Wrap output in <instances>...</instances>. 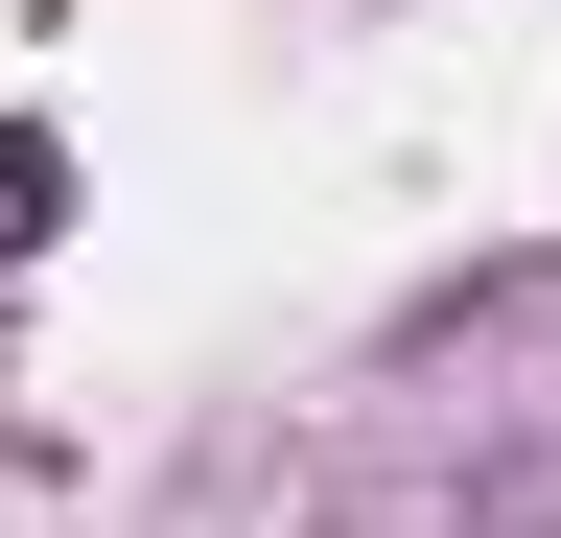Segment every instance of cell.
Instances as JSON below:
<instances>
[{
    "label": "cell",
    "mask_w": 561,
    "mask_h": 538,
    "mask_svg": "<svg viewBox=\"0 0 561 538\" xmlns=\"http://www.w3.org/2000/svg\"><path fill=\"white\" fill-rule=\"evenodd\" d=\"M47 234H70V164L24 141V117H0V282H24V257H47Z\"/></svg>",
    "instance_id": "obj_1"
}]
</instances>
